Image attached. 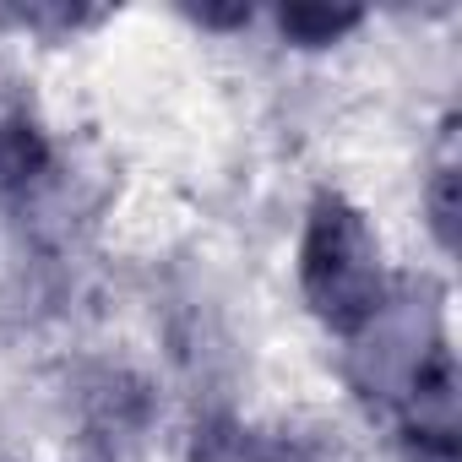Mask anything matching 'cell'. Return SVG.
I'll return each mask as SVG.
<instances>
[{"label": "cell", "instance_id": "cell-1", "mask_svg": "<svg viewBox=\"0 0 462 462\" xmlns=\"http://www.w3.org/2000/svg\"><path fill=\"white\" fill-rule=\"evenodd\" d=\"M300 289L310 316L337 332L359 337L386 310V267L370 217L343 190H316L300 235Z\"/></svg>", "mask_w": 462, "mask_h": 462}, {"label": "cell", "instance_id": "cell-2", "mask_svg": "<svg viewBox=\"0 0 462 462\" xmlns=\"http://www.w3.org/2000/svg\"><path fill=\"white\" fill-rule=\"evenodd\" d=\"M50 169V142L17 93H0V185L17 190Z\"/></svg>", "mask_w": 462, "mask_h": 462}, {"label": "cell", "instance_id": "cell-3", "mask_svg": "<svg viewBox=\"0 0 462 462\" xmlns=\"http://www.w3.org/2000/svg\"><path fill=\"white\" fill-rule=\"evenodd\" d=\"M365 23V12L359 6H283L278 12V28H283V39L289 44H300V50H327V44H337L343 33H354Z\"/></svg>", "mask_w": 462, "mask_h": 462}, {"label": "cell", "instance_id": "cell-4", "mask_svg": "<svg viewBox=\"0 0 462 462\" xmlns=\"http://www.w3.org/2000/svg\"><path fill=\"white\" fill-rule=\"evenodd\" d=\"M190 462H289L273 440H262L256 430H240V424H207L196 430V451Z\"/></svg>", "mask_w": 462, "mask_h": 462}, {"label": "cell", "instance_id": "cell-5", "mask_svg": "<svg viewBox=\"0 0 462 462\" xmlns=\"http://www.w3.org/2000/svg\"><path fill=\"white\" fill-rule=\"evenodd\" d=\"M451 131H457V120H446V152H440V163L430 174V228H435V240H440L446 256L457 251V212H462V201H457L462 169H457V152H451Z\"/></svg>", "mask_w": 462, "mask_h": 462}, {"label": "cell", "instance_id": "cell-6", "mask_svg": "<svg viewBox=\"0 0 462 462\" xmlns=\"http://www.w3.org/2000/svg\"><path fill=\"white\" fill-rule=\"evenodd\" d=\"M201 28H240V23H251V6H228V12H217V6H201V12H190Z\"/></svg>", "mask_w": 462, "mask_h": 462}]
</instances>
